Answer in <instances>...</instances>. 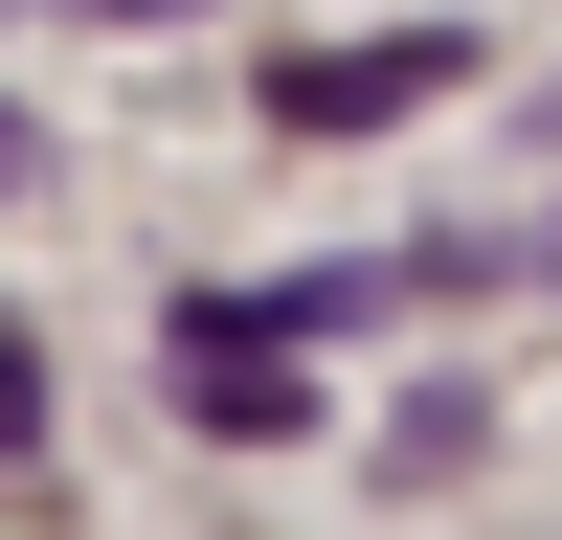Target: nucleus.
I'll use <instances>...</instances> for the list:
<instances>
[{
    "mask_svg": "<svg viewBox=\"0 0 562 540\" xmlns=\"http://www.w3.org/2000/svg\"><path fill=\"white\" fill-rule=\"evenodd\" d=\"M405 90H450V23H405V45H338V68H293V135H360V113H405Z\"/></svg>",
    "mask_w": 562,
    "mask_h": 540,
    "instance_id": "nucleus-1",
    "label": "nucleus"
},
{
    "mask_svg": "<svg viewBox=\"0 0 562 540\" xmlns=\"http://www.w3.org/2000/svg\"><path fill=\"white\" fill-rule=\"evenodd\" d=\"M23 405H45V383H23V338H0V450H23Z\"/></svg>",
    "mask_w": 562,
    "mask_h": 540,
    "instance_id": "nucleus-2",
    "label": "nucleus"
},
{
    "mask_svg": "<svg viewBox=\"0 0 562 540\" xmlns=\"http://www.w3.org/2000/svg\"><path fill=\"white\" fill-rule=\"evenodd\" d=\"M23 180H45V135H23V113H0V203H23Z\"/></svg>",
    "mask_w": 562,
    "mask_h": 540,
    "instance_id": "nucleus-3",
    "label": "nucleus"
},
{
    "mask_svg": "<svg viewBox=\"0 0 562 540\" xmlns=\"http://www.w3.org/2000/svg\"><path fill=\"white\" fill-rule=\"evenodd\" d=\"M90 23H180V0H90Z\"/></svg>",
    "mask_w": 562,
    "mask_h": 540,
    "instance_id": "nucleus-4",
    "label": "nucleus"
}]
</instances>
